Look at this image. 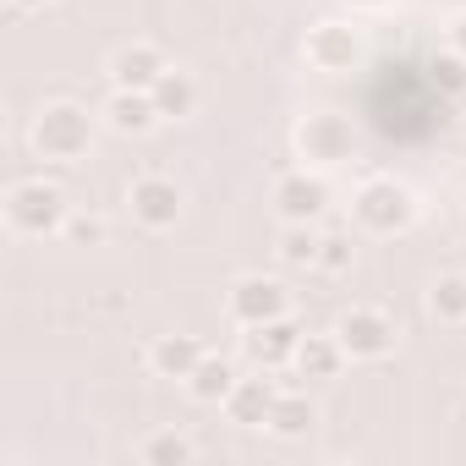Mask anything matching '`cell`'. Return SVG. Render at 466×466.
I'll return each mask as SVG.
<instances>
[{
	"instance_id": "2e32d148",
	"label": "cell",
	"mask_w": 466,
	"mask_h": 466,
	"mask_svg": "<svg viewBox=\"0 0 466 466\" xmlns=\"http://www.w3.org/2000/svg\"><path fill=\"white\" fill-rule=\"evenodd\" d=\"M148 94H154V105H159V116H165V121H187V116L198 110V99H203V94H198V77H192V72H181V66H170Z\"/></svg>"
},
{
	"instance_id": "30bf717a",
	"label": "cell",
	"mask_w": 466,
	"mask_h": 466,
	"mask_svg": "<svg viewBox=\"0 0 466 466\" xmlns=\"http://www.w3.org/2000/svg\"><path fill=\"white\" fill-rule=\"evenodd\" d=\"M324 203H329V187L302 165V170H286L280 181H275V208H280V219L286 225H313L319 214H324Z\"/></svg>"
},
{
	"instance_id": "6da1fadb",
	"label": "cell",
	"mask_w": 466,
	"mask_h": 466,
	"mask_svg": "<svg viewBox=\"0 0 466 466\" xmlns=\"http://www.w3.org/2000/svg\"><path fill=\"white\" fill-rule=\"evenodd\" d=\"M28 143H34V154L50 159V165H77V159L94 148V116H88L77 99H50V105L34 116Z\"/></svg>"
},
{
	"instance_id": "d4e9b609",
	"label": "cell",
	"mask_w": 466,
	"mask_h": 466,
	"mask_svg": "<svg viewBox=\"0 0 466 466\" xmlns=\"http://www.w3.org/2000/svg\"><path fill=\"white\" fill-rule=\"evenodd\" d=\"M444 39H450V50L466 61V12H455V17H450V34H444Z\"/></svg>"
},
{
	"instance_id": "9a60e30c",
	"label": "cell",
	"mask_w": 466,
	"mask_h": 466,
	"mask_svg": "<svg viewBox=\"0 0 466 466\" xmlns=\"http://www.w3.org/2000/svg\"><path fill=\"white\" fill-rule=\"evenodd\" d=\"M346 362H351V357H346V346L335 340V329H329V335H302V346H297V357H291V368H297L302 379H335Z\"/></svg>"
},
{
	"instance_id": "d6986e66",
	"label": "cell",
	"mask_w": 466,
	"mask_h": 466,
	"mask_svg": "<svg viewBox=\"0 0 466 466\" xmlns=\"http://www.w3.org/2000/svg\"><path fill=\"white\" fill-rule=\"evenodd\" d=\"M137 461H148V466H181V461H198V444L187 433H176V428H159V433H148L137 444Z\"/></svg>"
},
{
	"instance_id": "ac0fdd59",
	"label": "cell",
	"mask_w": 466,
	"mask_h": 466,
	"mask_svg": "<svg viewBox=\"0 0 466 466\" xmlns=\"http://www.w3.org/2000/svg\"><path fill=\"white\" fill-rule=\"evenodd\" d=\"M237 368H230L225 357H203L198 368H192V379H187V395L192 400H203V406H225V395L237 390Z\"/></svg>"
},
{
	"instance_id": "8fae6325",
	"label": "cell",
	"mask_w": 466,
	"mask_h": 466,
	"mask_svg": "<svg viewBox=\"0 0 466 466\" xmlns=\"http://www.w3.org/2000/svg\"><path fill=\"white\" fill-rule=\"evenodd\" d=\"M242 346H248V357L269 373V368H286L291 357H297V346H302V324L286 313V319H269V324H253L248 335H242Z\"/></svg>"
},
{
	"instance_id": "3957f363",
	"label": "cell",
	"mask_w": 466,
	"mask_h": 466,
	"mask_svg": "<svg viewBox=\"0 0 466 466\" xmlns=\"http://www.w3.org/2000/svg\"><path fill=\"white\" fill-rule=\"evenodd\" d=\"M351 219L368 230V237H400V230L417 219V192L395 176H373L357 187L351 198Z\"/></svg>"
},
{
	"instance_id": "5bb4252c",
	"label": "cell",
	"mask_w": 466,
	"mask_h": 466,
	"mask_svg": "<svg viewBox=\"0 0 466 466\" xmlns=\"http://www.w3.org/2000/svg\"><path fill=\"white\" fill-rule=\"evenodd\" d=\"M208 351H203V340H192V335H159L154 346H148V368L159 373V379H192V368L203 362Z\"/></svg>"
},
{
	"instance_id": "44dd1931",
	"label": "cell",
	"mask_w": 466,
	"mask_h": 466,
	"mask_svg": "<svg viewBox=\"0 0 466 466\" xmlns=\"http://www.w3.org/2000/svg\"><path fill=\"white\" fill-rule=\"evenodd\" d=\"M280 264L286 269H313L319 264V230L313 225H286L280 230Z\"/></svg>"
},
{
	"instance_id": "7a4b0ae2",
	"label": "cell",
	"mask_w": 466,
	"mask_h": 466,
	"mask_svg": "<svg viewBox=\"0 0 466 466\" xmlns=\"http://www.w3.org/2000/svg\"><path fill=\"white\" fill-rule=\"evenodd\" d=\"M66 219H72V208H66V192L56 181L28 176V181L6 187V225L17 230V237H34V242L39 237H61Z\"/></svg>"
},
{
	"instance_id": "ba28073f",
	"label": "cell",
	"mask_w": 466,
	"mask_h": 466,
	"mask_svg": "<svg viewBox=\"0 0 466 466\" xmlns=\"http://www.w3.org/2000/svg\"><path fill=\"white\" fill-rule=\"evenodd\" d=\"M127 208L143 230H170L181 219V187L170 176H137L127 187Z\"/></svg>"
},
{
	"instance_id": "603a6c76",
	"label": "cell",
	"mask_w": 466,
	"mask_h": 466,
	"mask_svg": "<svg viewBox=\"0 0 466 466\" xmlns=\"http://www.w3.org/2000/svg\"><path fill=\"white\" fill-rule=\"evenodd\" d=\"M61 237L77 242V248H99V242H105V219H99V214H72Z\"/></svg>"
},
{
	"instance_id": "7402d4cb",
	"label": "cell",
	"mask_w": 466,
	"mask_h": 466,
	"mask_svg": "<svg viewBox=\"0 0 466 466\" xmlns=\"http://www.w3.org/2000/svg\"><path fill=\"white\" fill-rule=\"evenodd\" d=\"M313 269H324V275H346V269H351V237H346V230L319 237V264H313Z\"/></svg>"
},
{
	"instance_id": "277c9868",
	"label": "cell",
	"mask_w": 466,
	"mask_h": 466,
	"mask_svg": "<svg viewBox=\"0 0 466 466\" xmlns=\"http://www.w3.org/2000/svg\"><path fill=\"white\" fill-rule=\"evenodd\" d=\"M291 143H297V159L313 165V170H335V165H346L351 148H357L351 121L335 116V110H313V116H302L297 132H291Z\"/></svg>"
},
{
	"instance_id": "8992f818",
	"label": "cell",
	"mask_w": 466,
	"mask_h": 466,
	"mask_svg": "<svg viewBox=\"0 0 466 466\" xmlns=\"http://www.w3.org/2000/svg\"><path fill=\"white\" fill-rule=\"evenodd\" d=\"M335 340L346 346L351 362H384L395 351V319L384 308H351L335 319Z\"/></svg>"
},
{
	"instance_id": "4316f807",
	"label": "cell",
	"mask_w": 466,
	"mask_h": 466,
	"mask_svg": "<svg viewBox=\"0 0 466 466\" xmlns=\"http://www.w3.org/2000/svg\"><path fill=\"white\" fill-rule=\"evenodd\" d=\"M50 0H12V12H45Z\"/></svg>"
},
{
	"instance_id": "ffe728a7",
	"label": "cell",
	"mask_w": 466,
	"mask_h": 466,
	"mask_svg": "<svg viewBox=\"0 0 466 466\" xmlns=\"http://www.w3.org/2000/svg\"><path fill=\"white\" fill-rule=\"evenodd\" d=\"M428 313L439 324H466V275H439L428 286Z\"/></svg>"
},
{
	"instance_id": "4fadbf2b",
	"label": "cell",
	"mask_w": 466,
	"mask_h": 466,
	"mask_svg": "<svg viewBox=\"0 0 466 466\" xmlns=\"http://www.w3.org/2000/svg\"><path fill=\"white\" fill-rule=\"evenodd\" d=\"M275 395H280L275 379H264V368H258L253 379H237V390L225 395V417H230V422H242V428H264Z\"/></svg>"
},
{
	"instance_id": "cb8c5ba5",
	"label": "cell",
	"mask_w": 466,
	"mask_h": 466,
	"mask_svg": "<svg viewBox=\"0 0 466 466\" xmlns=\"http://www.w3.org/2000/svg\"><path fill=\"white\" fill-rule=\"evenodd\" d=\"M433 83H439L444 94H461V88H466V61H461L455 50L439 56V61H433Z\"/></svg>"
},
{
	"instance_id": "52a82bcc",
	"label": "cell",
	"mask_w": 466,
	"mask_h": 466,
	"mask_svg": "<svg viewBox=\"0 0 466 466\" xmlns=\"http://www.w3.org/2000/svg\"><path fill=\"white\" fill-rule=\"evenodd\" d=\"M357 56H362V39H357V28H351V23H340V17L313 23V28H308V39H302V61H308L313 72H324V77L351 72V66H357Z\"/></svg>"
},
{
	"instance_id": "484cf974",
	"label": "cell",
	"mask_w": 466,
	"mask_h": 466,
	"mask_svg": "<svg viewBox=\"0 0 466 466\" xmlns=\"http://www.w3.org/2000/svg\"><path fill=\"white\" fill-rule=\"evenodd\" d=\"M351 12H379V6H390V0H346Z\"/></svg>"
},
{
	"instance_id": "e0dca14e",
	"label": "cell",
	"mask_w": 466,
	"mask_h": 466,
	"mask_svg": "<svg viewBox=\"0 0 466 466\" xmlns=\"http://www.w3.org/2000/svg\"><path fill=\"white\" fill-rule=\"evenodd\" d=\"M313 422H319V406H313L302 390H280L275 406H269V422H264V428H269L275 439H302Z\"/></svg>"
},
{
	"instance_id": "5b68a950",
	"label": "cell",
	"mask_w": 466,
	"mask_h": 466,
	"mask_svg": "<svg viewBox=\"0 0 466 466\" xmlns=\"http://www.w3.org/2000/svg\"><path fill=\"white\" fill-rule=\"evenodd\" d=\"M225 313H230V324L253 329V324L286 319V313H291V291H286V280H275V275H242L237 286H230V297H225Z\"/></svg>"
},
{
	"instance_id": "9c48e42d",
	"label": "cell",
	"mask_w": 466,
	"mask_h": 466,
	"mask_svg": "<svg viewBox=\"0 0 466 466\" xmlns=\"http://www.w3.org/2000/svg\"><path fill=\"white\" fill-rule=\"evenodd\" d=\"M110 88H137V94H148L165 72H170V61H165V50L159 45H148V39H132V45H121L116 56H110Z\"/></svg>"
},
{
	"instance_id": "7c38bea8",
	"label": "cell",
	"mask_w": 466,
	"mask_h": 466,
	"mask_svg": "<svg viewBox=\"0 0 466 466\" xmlns=\"http://www.w3.org/2000/svg\"><path fill=\"white\" fill-rule=\"evenodd\" d=\"M99 121H105L110 132H121V137H143V132H154L165 116H159L154 94H137V88H116V94L105 99Z\"/></svg>"
}]
</instances>
